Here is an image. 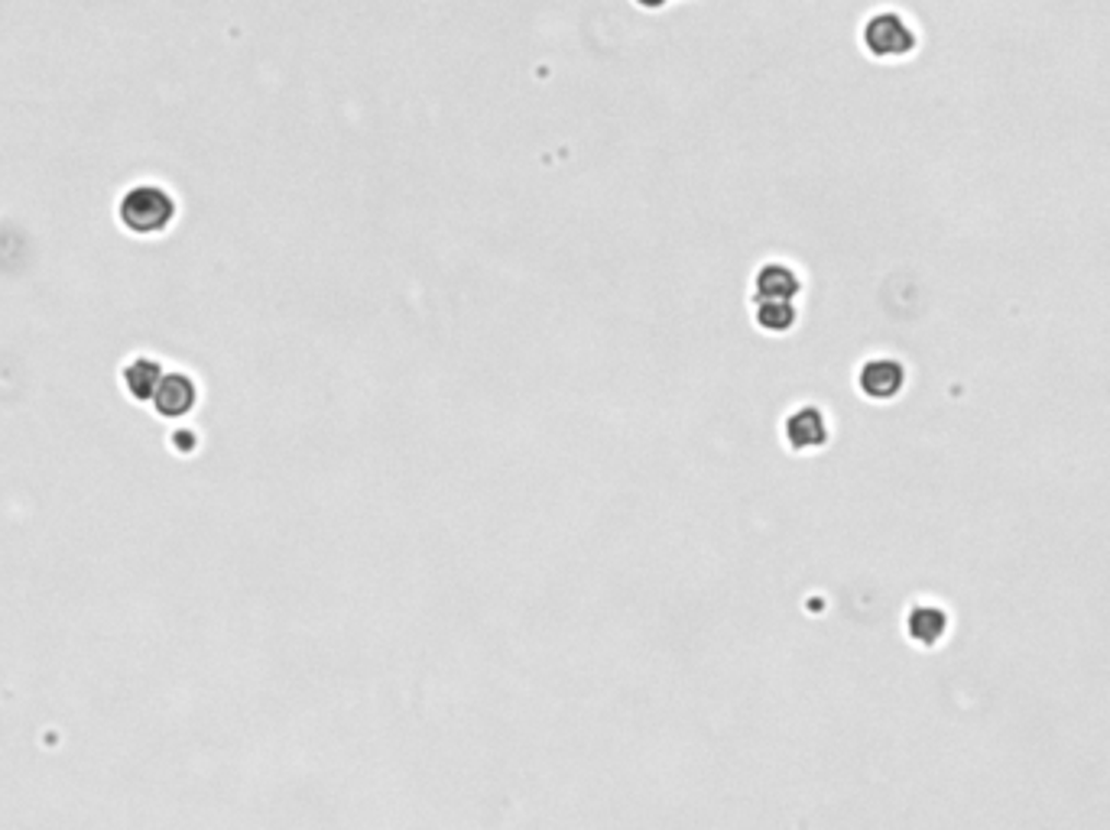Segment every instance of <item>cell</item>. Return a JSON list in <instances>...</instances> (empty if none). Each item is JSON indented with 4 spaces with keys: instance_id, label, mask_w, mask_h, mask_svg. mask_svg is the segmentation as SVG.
I'll return each instance as SVG.
<instances>
[{
    "instance_id": "obj_2",
    "label": "cell",
    "mask_w": 1110,
    "mask_h": 830,
    "mask_svg": "<svg viewBox=\"0 0 1110 830\" xmlns=\"http://www.w3.org/2000/svg\"><path fill=\"white\" fill-rule=\"evenodd\" d=\"M857 386L870 399H893L906 386V364L893 354H874L857 367Z\"/></svg>"
},
{
    "instance_id": "obj_8",
    "label": "cell",
    "mask_w": 1110,
    "mask_h": 830,
    "mask_svg": "<svg viewBox=\"0 0 1110 830\" xmlns=\"http://www.w3.org/2000/svg\"><path fill=\"white\" fill-rule=\"evenodd\" d=\"M799 312L789 299H756V325L770 335H783L796 325Z\"/></svg>"
},
{
    "instance_id": "obj_4",
    "label": "cell",
    "mask_w": 1110,
    "mask_h": 830,
    "mask_svg": "<svg viewBox=\"0 0 1110 830\" xmlns=\"http://www.w3.org/2000/svg\"><path fill=\"white\" fill-rule=\"evenodd\" d=\"M173 218V198L163 188L140 185L124 198V221H130L140 231H157Z\"/></svg>"
},
{
    "instance_id": "obj_1",
    "label": "cell",
    "mask_w": 1110,
    "mask_h": 830,
    "mask_svg": "<svg viewBox=\"0 0 1110 830\" xmlns=\"http://www.w3.org/2000/svg\"><path fill=\"white\" fill-rule=\"evenodd\" d=\"M860 39L864 46L877 56V59H900L910 56L920 43V33L913 26V20L893 7L874 10L864 26H860Z\"/></svg>"
},
{
    "instance_id": "obj_3",
    "label": "cell",
    "mask_w": 1110,
    "mask_h": 830,
    "mask_svg": "<svg viewBox=\"0 0 1110 830\" xmlns=\"http://www.w3.org/2000/svg\"><path fill=\"white\" fill-rule=\"evenodd\" d=\"M783 435L789 442V448L796 452H812V448H822L832 435V425H829V416L812 406V402H802L796 406L786 422H783Z\"/></svg>"
},
{
    "instance_id": "obj_9",
    "label": "cell",
    "mask_w": 1110,
    "mask_h": 830,
    "mask_svg": "<svg viewBox=\"0 0 1110 830\" xmlns=\"http://www.w3.org/2000/svg\"><path fill=\"white\" fill-rule=\"evenodd\" d=\"M157 376H160V370H157V364H150V361H137L134 367H130V373H127V379H130V386L140 393V396H147V393H157Z\"/></svg>"
},
{
    "instance_id": "obj_5",
    "label": "cell",
    "mask_w": 1110,
    "mask_h": 830,
    "mask_svg": "<svg viewBox=\"0 0 1110 830\" xmlns=\"http://www.w3.org/2000/svg\"><path fill=\"white\" fill-rule=\"evenodd\" d=\"M756 299H796L802 289V277L796 273V267L783 264V260H770L756 270Z\"/></svg>"
},
{
    "instance_id": "obj_7",
    "label": "cell",
    "mask_w": 1110,
    "mask_h": 830,
    "mask_svg": "<svg viewBox=\"0 0 1110 830\" xmlns=\"http://www.w3.org/2000/svg\"><path fill=\"white\" fill-rule=\"evenodd\" d=\"M153 399H157V409H160L163 416H183L185 409L195 402V386H192V379L183 376V373H170V376H163V383L157 386Z\"/></svg>"
},
{
    "instance_id": "obj_6",
    "label": "cell",
    "mask_w": 1110,
    "mask_h": 830,
    "mask_svg": "<svg viewBox=\"0 0 1110 830\" xmlns=\"http://www.w3.org/2000/svg\"><path fill=\"white\" fill-rule=\"evenodd\" d=\"M948 630V613L941 604L935 600H916L906 613V633L923 643V646H935Z\"/></svg>"
}]
</instances>
